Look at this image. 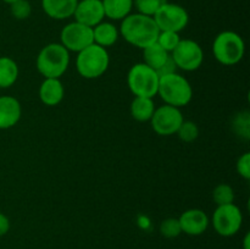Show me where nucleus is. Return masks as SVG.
<instances>
[{
  "label": "nucleus",
  "mask_w": 250,
  "mask_h": 249,
  "mask_svg": "<svg viewBox=\"0 0 250 249\" xmlns=\"http://www.w3.org/2000/svg\"><path fill=\"white\" fill-rule=\"evenodd\" d=\"M109 65L110 56L107 50L94 43L77 53L76 68L81 77L85 80H95L102 77L107 71Z\"/></svg>",
  "instance_id": "nucleus-4"
},
{
  "label": "nucleus",
  "mask_w": 250,
  "mask_h": 249,
  "mask_svg": "<svg viewBox=\"0 0 250 249\" xmlns=\"http://www.w3.org/2000/svg\"><path fill=\"white\" fill-rule=\"evenodd\" d=\"M160 233L165 238H176V237L180 236L182 233V229H181L178 219L168 217V219L164 220L160 225Z\"/></svg>",
  "instance_id": "nucleus-27"
},
{
  "label": "nucleus",
  "mask_w": 250,
  "mask_h": 249,
  "mask_svg": "<svg viewBox=\"0 0 250 249\" xmlns=\"http://www.w3.org/2000/svg\"><path fill=\"white\" fill-rule=\"evenodd\" d=\"M181 229L188 236H200L208 229L209 216L202 209H188L178 217Z\"/></svg>",
  "instance_id": "nucleus-13"
},
{
  "label": "nucleus",
  "mask_w": 250,
  "mask_h": 249,
  "mask_svg": "<svg viewBox=\"0 0 250 249\" xmlns=\"http://www.w3.org/2000/svg\"><path fill=\"white\" fill-rule=\"evenodd\" d=\"M19 66L14 59L0 56V88H10L19 78Z\"/></svg>",
  "instance_id": "nucleus-21"
},
{
  "label": "nucleus",
  "mask_w": 250,
  "mask_h": 249,
  "mask_svg": "<svg viewBox=\"0 0 250 249\" xmlns=\"http://www.w3.org/2000/svg\"><path fill=\"white\" fill-rule=\"evenodd\" d=\"M65 98V88L60 78H44L39 87V99L46 106H56Z\"/></svg>",
  "instance_id": "nucleus-15"
},
{
  "label": "nucleus",
  "mask_w": 250,
  "mask_h": 249,
  "mask_svg": "<svg viewBox=\"0 0 250 249\" xmlns=\"http://www.w3.org/2000/svg\"><path fill=\"white\" fill-rule=\"evenodd\" d=\"M10 229V220L5 214L0 212V237L6 234Z\"/></svg>",
  "instance_id": "nucleus-30"
},
{
  "label": "nucleus",
  "mask_w": 250,
  "mask_h": 249,
  "mask_svg": "<svg viewBox=\"0 0 250 249\" xmlns=\"http://www.w3.org/2000/svg\"><path fill=\"white\" fill-rule=\"evenodd\" d=\"M176 67L186 72L198 70L204 61V51L199 43L192 39H181L171 53Z\"/></svg>",
  "instance_id": "nucleus-9"
},
{
  "label": "nucleus",
  "mask_w": 250,
  "mask_h": 249,
  "mask_svg": "<svg viewBox=\"0 0 250 249\" xmlns=\"http://www.w3.org/2000/svg\"><path fill=\"white\" fill-rule=\"evenodd\" d=\"M73 17L75 21L93 28L105 19L102 0H78Z\"/></svg>",
  "instance_id": "nucleus-12"
},
{
  "label": "nucleus",
  "mask_w": 250,
  "mask_h": 249,
  "mask_svg": "<svg viewBox=\"0 0 250 249\" xmlns=\"http://www.w3.org/2000/svg\"><path fill=\"white\" fill-rule=\"evenodd\" d=\"M160 76L144 62L134 63L127 75V85L134 97L154 98L158 95Z\"/></svg>",
  "instance_id": "nucleus-6"
},
{
  "label": "nucleus",
  "mask_w": 250,
  "mask_h": 249,
  "mask_svg": "<svg viewBox=\"0 0 250 249\" xmlns=\"http://www.w3.org/2000/svg\"><path fill=\"white\" fill-rule=\"evenodd\" d=\"M1 1L6 2V4H9V5H11V4H14L15 1H17V0H1Z\"/></svg>",
  "instance_id": "nucleus-32"
},
{
  "label": "nucleus",
  "mask_w": 250,
  "mask_h": 249,
  "mask_svg": "<svg viewBox=\"0 0 250 249\" xmlns=\"http://www.w3.org/2000/svg\"><path fill=\"white\" fill-rule=\"evenodd\" d=\"M70 65V51L61 43L43 46L36 59L38 72L44 78H60Z\"/></svg>",
  "instance_id": "nucleus-2"
},
{
  "label": "nucleus",
  "mask_w": 250,
  "mask_h": 249,
  "mask_svg": "<svg viewBox=\"0 0 250 249\" xmlns=\"http://www.w3.org/2000/svg\"><path fill=\"white\" fill-rule=\"evenodd\" d=\"M60 43L68 51L80 53L83 49L94 43L93 28L77 21L66 24L60 32Z\"/></svg>",
  "instance_id": "nucleus-11"
},
{
  "label": "nucleus",
  "mask_w": 250,
  "mask_h": 249,
  "mask_svg": "<svg viewBox=\"0 0 250 249\" xmlns=\"http://www.w3.org/2000/svg\"><path fill=\"white\" fill-rule=\"evenodd\" d=\"M166 0H133V7L137 12L153 17Z\"/></svg>",
  "instance_id": "nucleus-24"
},
{
  "label": "nucleus",
  "mask_w": 250,
  "mask_h": 249,
  "mask_svg": "<svg viewBox=\"0 0 250 249\" xmlns=\"http://www.w3.org/2000/svg\"><path fill=\"white\" fill-rule=\"evenodd\" d=\"M212 227L222 237H232L241 229L243 214L236 204L219 205L212 214Z\"/></svg>",
  "instance_id": "nucleus-7"
},
{
  "label": "nucleus",
  "mask_w": 250,
  "mask_h": 249,
  "mask_svg": "<svg viewBox=\"0 0 250 249\" xmlns=\"http://www.w3.org/2000/svg\"><path fill=\"white\" fill-rule=\"evenodd\" d=\"M244 53H246V43L236 32L224 31L215 37L212 43V54L222 65H236L243 59Z\"/></svg>",
  "instance_id": "nucleus-5"
},
{
  "label": "nucleus",
  "mask_w": 250,
  "mask_h": 249,
  "mask_svg": "<svg viewBox=\"0 0 250 249\" xmlns=\"http://www.w3.org/2000/svg\"><path fill=\"white\" fill-rule=\"evenodd\" d=\"M119 31L120 36L124 37L127 43L142 50L155 43L160 33V29L158 28L153 17L138 12H131L128 16L125 17L121 21Z\"/></svg>",
  "instance_id": "nucleus-1"
},
{
  "label": "nucleus",
  "mask_w": 250,
  "mask_h": 249,
  "mask_svg": "<svg viewBox=\"0 0 250 249\" xmlns=\"http://www.w3.org/2000/svg\"><path fill=\"white\" fill-rule=\"evenodd\" d=\"M78 0H42L44 14L53 20H67L73 17Z\"/></svg>",
  "instance_id": "nucleus-16"
},
{
  "label": "nucleus",
  "mask_w": 250,
  "mask_h": 249,
  "mask_svg": "<svg viewBox=\"0 0 250 249\" xmlns=\"http://www.w3.org/2000/svg\"><path fill=\"white\" fill-rule=\"evenodd\" d=\"M236 168L241 177L247 181L250 180V153H244L239 156L236 164Z\"/></svg>",
  "instance_id": "nucleus-29"
},
{
  "label": "nucleus",
  "mask_w": 250,
  "mask_h": 249,
  "mask_svg": "<svg viewBox=\"0 0 250 249\" xmlns=\"http://www.w3.org/2000/svg\"><path fill=\"white\" fill-rule=\"evenodd\" d=\"M155 109L156 107L153 98L143 97H134V99L131 103V106H129L132 117L138 122L150 121Z\"/></svg>",
  "instance_id": "nucleus-20"
},
{
  "label": "nucleus",
  "mask_w": 250,
  "mask_h": 249,
  "mask_svg": "<svg viewBox=\"0 0 250 249\" xmlns=\"http://www.w3.org/2000/svg\"><path fill=\"white\" fill-rule=\"evenodd\" d=\"M185 121L183 115L178 107L164 104L156 107L150 119L151 128L159 136H172L177 133L178 128Z\"/></svg>",
  "instance_id": "nucleus-10"
},
{
  "label": "nucleus",
  "mask_w": 250,
  "mask_h": 249,
  "mask_svg": "<svg viewBox=\"0 0 250 249\" xmlns=\"http://www.w3.org/2000/svg\"><path fill=\"white\" fill-rule=\"evenodd\" d=\"M180 33H176V32H170V31H160L159 33L158 39H156V43L161 46L163 49H165L168 53H172L173 49L178 45L181 41Z\"/></svg>",
  "instance_id": "nucleus-26"
},
{
  "label": "nucleus",
  "mask_w": 250,
  "mask_h": 249,
  "mask_svg": "<svg viewBox=\"0 0 250 249\" xmlns=\"http://www.w3.org/2000/svg\"><path fill=\"white\" fill-rule=\"evenodd\" d=\"M170 59L171 54L161 48L156 42L143 49V62L158 73L170 61Z\"/></svg>",
  "instance_id": "nucleus-18"
},
{
  "label": "nucleus",
  "mask_w": 250,
  "mask_h": 249,
  "mask_svg": "<svg viewBox=\"0 0 250 249\" xmlns=\"http://www.w3.org/2000/svg\"><path fill=\"white\" fill-rule=\"evenodd\" d=\"M10 11L16 20H27L32 14V5L28 0H17L10 5Z\"/></svg>",
  "instance_id": "nucleus-28"
},
{
  "label": "nucleus",
  "mask_w": 250,
  "mask_h": 249,
  "mask_svg": "<svg viewBox=\"0 0 250 249\" xmlns=\"http://www.w3.org/2000/svg\"><path fill=\"white\" fill-rule=\"evenodd\" d=\"M158 95L165 104L181 109L190 103L193 89L189 81L177 72L160 76Z\"/></svg>",
  "instance_id": "nucleus-3"
},
{
  "label": "nucleus",
  "mask_w": 250,
  "mask_h": 249,
  "mask_svg": "<svg viewBox=\"0 0 250 249\" xmlns=\"http://www.w3.org/2000/svg\"><path fill=\"white\" fill-rule=\"evenodd\" d=\"M160 31H170L180 33L187 27L189 15L187 10L175 2L165 1L153 16Z\"/></svg>",
  "instance_id": "nucleus-8"
},
{
  "label": "nucleus",
  "mask_w": 250,
  "mask_h": 249,
  "mask_svg": "<svg viewBox=\"0 0 250 249\" xmlns=\"http://www.w3.org/2000/svg\"><path fill=\"white\" fill-rule=\"evenodd\" d=\"M176 134L181 141L186 142V143H192L199 137V127L195 122L183 121Z\"/></svg>",
  "instance_id": "nucleus-25"
},
{
  "label": "nucleus",
  "mask_w": 250,
  "mask_h": 249,
  "mask_svg": "<svg viewBox=\"0 0 250 249\" xmlns=\"http://www.w3.org/2000/svg\"><path fill=\"white\" fill-rule=\"evenodd\" d=\"M105 17L112 21H122L133 10V0H102Z\"/></svg>",
  "instance_id": "nucleus-19"
},
{
  "label": "nucleus",
  "mask_w": 250,
  "mask_h": 249,
  "mask_svg": "<svg viewBox=\"0 0 250 249\" xmlns=\"http://www.w3.org/2000/svg\"><path fill=\"white\" fill-rule=\"evenodd\" d=\"M212 199H214L215 204L219 205H226L232 204L234 202V190L227 183H220L212 190Z\"/></svg>",
  "instance_id": "nucleus-22"
},
{
  "label": "nucleus",
  "mask_w": 250,
  "mask_h": 249,
  "mask_svg": "<svg viewBox=\"0 0 250 249\" xmlns=\"http://www.w3.org/2000/svg\"><path fill=\"white\" fill-rule=\"evenodd\" d=\"M243 248L244 249H250V233H249V232L246 234V237H244Z\"/></svg>",
  "instance_id": "nucleus-31"
},
{
  "label": "nucleus",
  "mask_w": 250,
  "mask_h": 249,
  "mask_svg": "<svg viewBox=\"0 0 250 249\" xmlns=\"http://www.w3.org/2000/svg\"><path fill=\"white\" fill-rule=\"evenodd\" d=\"M120 31L112 22L102 21L97 26L93 27V39L94 44L103 46V48H109L112 46L119 41Z\"/></svg>",
  "instance_id": "nucleus-17"
},
{
  "label": "nucleus",
  "mask_w": 250,
  "mask_h": 249,
  "mask_svg": "<svg viewBox=\"0 0 250 249\" xmlns=\"http://www.w3.org/2000/svg\"><path fill=\"white\" fill-rule=\"evenodd\" d=\"M232 128L234 133L243 139H249L250 137V116L249 111H242L237 114V116L232 122Z\"/></svg>",
  "instance_id": "nucleus-23"
},
{
  "label": "nucleus",
  "mask_w": 250,
  "mask_h": 249,
  "mask_svg": "<svg viewBox=\"0 0 250 249\" xmlns=\"http://www.w3.org/2000/svg\"><path fill=\"white\" fill-rule=\"evenodd\" d=\"M22 107L19 100L11 95L0 97V129H9L19 124Z\"/></svg>",
  "instance_id": "nucleus-14"
}]
</instances>
